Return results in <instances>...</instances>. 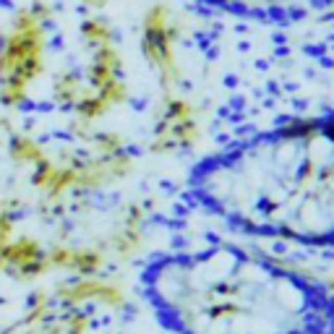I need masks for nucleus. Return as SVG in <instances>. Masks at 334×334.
Instances as JSON below:
<instances>
[{"label": "nucleus", "mask_w": 334, "mask_h": 334, "mask_svg": "<svg viewBox=\"0 0 334 334\" xmlns=\"http://www.w3.org/2000/svg\"><path fill=\"white\" fill-rule=\"evenodd\" d=\"M188 196L227 227L295 245H334V115L274 126L191 167Z\"/></svg>", "instance_id": "nucleus-2"}, {"label": "nucleus", "mask_w": 334, "mask_h": 334, "mask_svg": "<svg viewBox=\"0 0 334 334\" xmlns=\"http://www.w3.org/2000/svg\"><path fill=\"white\" fill-rule=\"evenodd\" d=\"M193 3L233 18L269 26L298 24L334 8V0H193Z\"/></svg>", "instance_id": "nucleus-3"}, {"label": "nucleus", "mask_w": 334, "mask_h": 334, "mask_svg": "<svg viewBox=\"0 0 334 334\" xmlns=\"http://www.w3.org/2000/svg\"><path fill=\"white\" fill-rule=\"evenodd\" d=\"M164 334H334V290L238 243L167 251L136 277Z\"/></svg>", "instance_id": "nucleus-1"}]
</instances>
